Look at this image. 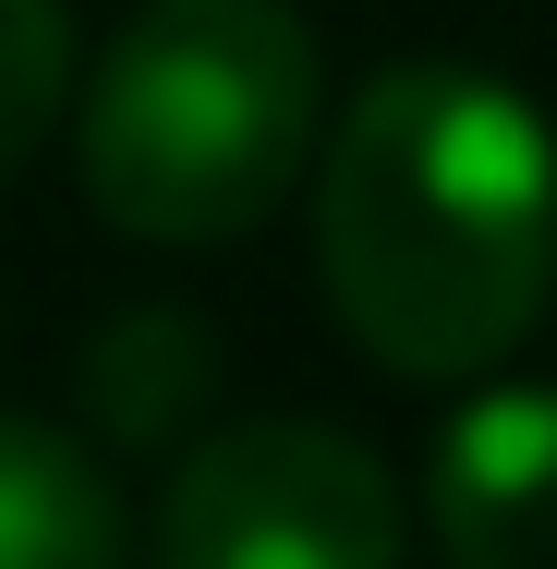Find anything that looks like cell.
Wrapping results in <instances>:
<instances>
[{
	"label": "cell",
	"mask_w": 557,
	"mask_h": 569,
	"mask_svg": "<svg viewBox=\"0 0 557 569\" xmlns=\"http://www.w3.org/2000/svg\"><path fill=\"white\" fill-rule=\"evenodd\" d=\"M61 86H73V12L61 0H0V182L61 121Z\"/></svg>",
	"instance_id": "52a82bcc"
},
{
	"label": "cell",
	"mask_w": 557,
	"mask_h": 569,
	"mask_svg": "<svg viewBox=\"0 0 557 569\" xmlns=\"http://www.w3.org/2000/svg\"><path fill=\"white\" fill-rule=\"evenodd\" d=\"M400 472L316 412L195 437L158 497V569H400Z\"/></svg>",
	"instance_id": "3957f363"
},
{
	"label": "cell",
	"mask_w": 557,
	"mask_h": 569,
	"mask_svg": "<svg viewBox=\"0 0 557 569\" xmlns=\"http://www.w3.org/2000/svg\"><path fill=\"white\" fill-rule=\"evenodd\" d=\"M316 279L388 376H485L557 291V133L473 61L376 73L316 170Z\"/></svg>",
	"instance_id": "6da1fadb"
},
{
	"label": "cell",
	"mask_w": 557,
	"mask_h": 569,
	"mask_svg": "<svg viewBox=\"0 0 557 569\" xmlns=\"http://www.w3.org/2000/svg\"><path fill=\"white\" fill-rule=\"evenodd\" d=\"M0 569H121L110 472L24 412H0Z\"/></svg>",
	"instance_id": "8992f818"
},
{
	"label": "cell",
	"mask_w": 557,
	"mask_h": 569,
	"mask_svg": "<svg viewBox=\"0 0 557 569\" xmlns=\"http://www.w3.org/2000/svg\"><path fill=\"white\" fill-rule=\"evenodd\" d=\"M86 194L133 242H242L316 158V37L291 0H146L86 73Z\"/></svg>",
	"instance_id": "7a4b0ae2"
},
{
	"label": "cell",
	"mask_w": 557,
	"mask_h": 569,
	"mask_svg": "<svg viewBox=\"0 0 557 569\" xmlns=\"http://www.w3.org/2000/svg\"><path fill=\"white\" fill-rule=\"evenodd\" d=\"M425 521L448 569H557V388H473L448 412Z\"/></svg>",
	"instance_id": "277c9868"
},
{
	"label": "cell",
	"mask_w": 557,
	"mask_h": 569,
	"mask_svg": "<svg viewBox=\"0 0 557 569\" xmlns=\"http://www.w3.org/2000/svg\"><path fill=\"white\" fill-rule=\"evenodd\" d=\"M73 400H86V425L110 437V449H170L182 425H207V400H219V340H207V316L195 303H133L110 316L86 363H73Z\"/></svg>",
	"instance_id": "5b68a950"
}]
</instances>
